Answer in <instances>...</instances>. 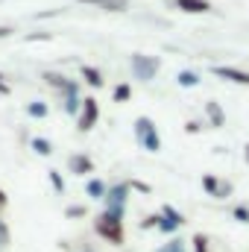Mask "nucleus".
<instances>
[{
	"label": "nucleus",
	"mask_w": 249,
	"mask_h": 252,
	"mask_svg": "<svg viewBox=\"0 0 249 252\" xmlns=\"http://www.w3.org/2000/svg\"><path fill=\"white\" fill-rule=\"evenodd\" d=\"M94 229H97V235L103 238V241H109V244H115V247H124L126 241V232H124V217H118V214H109V211H103L97 220H94Z\"/></svg>",
	"instance_id": "1"
},
{
	"label": "nucleus",
	"mask_w": 249,
	"mask_h": 252,
	"mask_svg": "<svg viewBox=\"0 0 249 252\" xmlns=\"http://www.w3.org/2000/svg\"><path fill=\"white\" fill-rule=\"evenodd\" d=\"M135 141L147 153H158L161 150V135H158V129H156V124L150 118H138L135 121Z\"/></svg>",
	"instance_id": "2"
},
{
	"label": "nucleus",
	"mask_w": 249,
	"mask_h": 252,
	"mask_svg": "<svg viewBox=\"0 0 249 252\" xmlns=\"http://www.w3.org/2000/svg\"><path fill=\"white\" fill-rule=\"evenodd\" d=\"M132 76L135 79H141V82H150V79H156V73H158V56H144V53H135L132 56Z\"/></svg>",
	"instance_id": "3"
},
{
	"label": "nucleus",
	"mask_w": 249,
	"mask_h": 252,
	"mask_svg": "<svg viewBox=\"0 0 249 252\" xmlns=\"http://www.w3.org/2000/svg\"><path fill=\"white\" fill-rule=\"evenodd\" d=\"M129 182H118V185H112L109 193H106V211L109 214H118V217H124L126 214V202H129Z\"/></svg>",
	"instance_id": "4"
},
{
	"label": "nucleus",
	"mask_w": 249,
	"mask_h": 252,
	"mask_svg": "<svg viewBox=\"0 0 249 252\" xmlns=\"http://www.w3.org/2000/svg\"><path fill=\"white\" fill-rule=\"evenodd\" d=\"M97 118H100V106H97V100H94V97H85V100H82V112H79V132L94 129Z\"/></svg>",
	"instance_id": "5"
},
{
	"label": "nucleus",
	"mask_w": 249,
	"mask_h": 252,
	"mask_svg": "<svg viewBox=\"0 0 249 252\" xmlns=\"http://www.w3.org/2000/svg\"><path fill=\"white\" fill-rule=\"evenodd\" d=\"M211 73L226 79V82H235V85H247L249 88V73L247 70H238V67H229V64H211Z\"/></svg>",
	"instance_id": "6"
},
{
	"label": "nucleus",
	"mask_w": 249,
	"mask_h": 252,
	"mask_svg": "<svg viewBox=\"0 0 249 252\" xmlns=\"http://www.w3.org/2000/svg\"><path fill=\"white\" fill-rule=\"evenodd\" d=\"M173 6L182 9V12H187V15H205V12L214 9L208 0H173Z\"/></svg>",
	"instance_id": "7"
},
{
	"label": "nucleus",
	"mask_w": 249,
	"mask_h": 252,
	"mask_svg": "<svg viewBox=\"0 0 249 252\" xmlns=\"http://www.w3.org/2000/svg\"><path fill=\"white\" fill-rule=\"evenodd\" d=\"M205 118H208V124L214 126V129H223V126H226V112H223V106L214 103V100L205 103Z\"/></svg>",
	"instance_id": "8"
},
{
	"label": "nucleus",
	"mask_w": 249,
	"mask_h": 252,
	"mask_svg": "<svg viewBox=\"0 0 249 252\" xmlns=\"http://www.w3.org/2000/svg\"><path fill=\"white\" fill-rule=\"evenodd\" d=\"M70 173H76V176H85V173H91L94 170V161L88 158V156H82V153H76V156H70Z\"/></svg>",
	"instance_id": "9"
},
{
	"label": "nucleus",
	"mask_w": 249,
	"mask_h": 252,
	"mask_svg": "<svg viewBox=\"0 0 249 252\" xmlns=\"http://www.w3.org/2000/svg\"><path fill=\"white\" fill-rule=\"evenodd\" d=\"M79 73H82V79H85L91 88H103V73H100L97 67H91V64H82V67H79Z\"/></svg>",
	"instance_id": "10"
},
{
	"label": "nucleus",
	"mask_w": 249,
	"mask_h": 252,
	"mask_svg": "<svg viewBox=\"0 0 249 252\" xmlns=\"http://www.w3.org/2000/svg\"><path fill=\"white\" fill-rule=\"evenodd\" d=\"M85 193H88L91 199H106V193H109V185H106L103 179H88V185H85Z\"/></svg>",
	"instance_id": "11"
},
{
	"label": "nucleus",
	"mask_w": 249,
	"mask_h": 252,
	"mask_svg": "<svg viewBox=\"0 0 249 252\" xmlns=\"http://www.w3.org/2000/svg\"><path fill=\"white\" fill-rule=\"evenodd\" d=\"M79 3H88V6H100L106 12H124L126 0H79Z\"/></svg>",
	"instance_id": "12"
},
{
	"label": "nucleus",
	"mask_w": 249,
	"mask_h": 252,
	"mask_svg": "<svg viewBox=\"0 0 249 252\" xmlns=\"http://www.w3.org/2000/svg\"><path fill=\"white\" fill-rule=\"evenodd\" d=\"M220 182H223V179H217L214 173H205V176H202V190H205L208 196L217 199V193H220Z\"/></svg>",
	"instance_id": "13"
},
{
	"label": "nucleus",
	"mask_w": 249,
	"mask_h": 252,
	"mask_svg": "<svg viewBox=\"0 0 249 252\" xmlns=\"http://www.w3.org/2000/svg\"><path fill=\"white\" fill-rule=\"evenodd\" d=\"M176 82H179L182 88H193V85H199V73H196V70H179Z\"/></svg>",
	"instance_id": "14"
},
{
	"label": "nucleus",
	"mask_w": 249,
	"mask_h": 252,
	"mask_svg": "<svg viewBox=\"0 0 249 252\" xmlns=\"http://www.w3.org/2000/svg\"><path fill=\"white\" fill-rule=\"evenodd\" d=\"M64 112H67V115H79V112H82V100H79V94L64 97Z\"/></svg>",
	"instance_id": "15"
},
{
	"label": "nucleus",
	"mask_w": 249,
	"mask_h": 252,
	"mask_svg": "<svg viewBox=\"0 0 249 252\" xmlns=\"http://www.w3.org/2000/svg\"><path fill=\"white\" fill-rule=\"evenodd\" d=\"M32 150H35L38 156H50V153H53V147H50L47 138H32Z\"/></svg>",
	"instance_id": "16"
},
{
	"label": "nucleus",
	"mask_w": 249,
	"mask_h": 252,
	"mask_svg": "<svg viewBox=\"0 0 249 252\" xmlns=\"http://www.w3.org/2000/svg\"><path fill=\"white\" fill-rule=\"evenodd\" d=\"M190 247H193V252H208V235L196 232V235H193V241H190Z\"/></svg>",
	"instance_id": "17"
},
{
	"label": "nucleus",
	"mask_w": 249,
	"mask_h": 252,
	"mask_svg": "<svg viewBox=\"0 0 249 252\" xmlns=\"http://www.w3.org/2000/svg\"><path fill=\"white\" fill-rule=\"evenodd\" d=\"M47 176H50V185H53V190L56 193H64V179L59 170H47Z\"/></svg>",
	"instance_id": "18"
},
{
	"label": "nucleus",
	"mask_w": 249,
	"mask_h": 252,
	"mask_svg": "<svg viewBox=\"0 0 249 252\" xmlns=\"http://www.w3.org/2000/svg\"><path fill=\"white\" fill-rule=\"evenodd\" d=\"M158 252H185V241H182V238H170Z\"/></svg>",
	"instance_id": "19"
},
{
	"label": "nucleus",
	"mask_w": 249,
	"mask_h": 252,
	"mask_svg": "<svg viewBox=\"0 0 249 252\" xmlns=\"http://www.w3.org/2000/svg\"><path fill=\"white\" fill-rule=\"evenodd\" d=\"M129 97H132V88H129L126 82H121V85L115 88V103H126Z\"/></svg>",
	"instance_id": "20"
},
{
	"label": "nucleus",
	"mask_w": 249,
	"mask_h": 252,
	"mask_svg": "<svg viewBox=\"0 0 249 252\" xmlns=\"http://www.w3.org/2000/svg\"><path fill=\"white\" fill-rule=\"evenodd\" d=\"M27 112H30L32 118H47V106H44V103H38V100H35V103H30V106H27Z\"/></svg>",
	"instance_id": "21"
},
{
	"label": "nucleus",
	"mask_w": 249,
	"mask_h": 252,
	"mask_svg": "<svg viewBox=\"0 0 249 252\" xmlns=\"http://www.w3.org/2000/svg\"><path fill=\"white\" fill-rule=\"evenodd\" d=\"M12 244V235H9V226H6V220L0 217V250L3 247H9Z\"/></svg>",
	"instance_id": "22"
},
{
	"label": "nucleus",
	"mask_w": 249,
	"mask_h": 252,
	"mask_svg": "<svg viewBox=\"0 0 249 252\" xmlns=\"http://www.w3.org/2000/svg\"><path fill=\"white\" fill-rule=\"evenodd\" d=\"M232 214H235V220H238V223H249V205H235V211H232Z\"/></svg>",
	"instance_id": "23"
},
{
	"label": "nucleus",
	"mask_w": 249,
	"mask_h": 252,
	"mask_svg": "<svg viewBox=\"0 0 249 252\" xmlns=\"http://www.w3.org/2000/svg\"><path fill=\"white\" fill-rule=\"evenodd\" d=\"M158 220H161V214H150L141 220V229H158Z\"/></svg>",
	"instance_id": "24"
},
{
	"label": "nucleus",
	"mask_w": 249,
	"mask_h": 252,
	"mask_svg": "<svg viewBox=\"0 0 249 252\" xmlns=\"http://www.w3.org/2000/svg\"><path fill=\"white\" fill-rule=\"evenodd\" d=\"M129 188L138 190V193H153V188H150L147 182H141V179H129Z\"/></svg>",
	"instance_id": "25"
},
{
	"label": "nucleus",
	"mask_w": 249,
	"mask_h": 252,
	"mask_svg": "<svg viewBox=\"0 0 249 252\" xmlns=\"http://www.w3.org/2000/svg\"><path fill=\"white\" fill-rule=\"evenodd\" d=\"M232 182H220V193H217V199H229L232 196Z\"/></svg>",
	"instance_id": "26"
},
{
	"label": "nucleus",
	"mask_w": 249,
	"mask_h": 252,
	"mask_svg": "<svg viewBox=\"0 0 249 252\" xmlns=\"http://www.w3.org/2000/svg\"><path fill=\"white\" fill-rule=\"evenodd\" d=\"M64 214H67V217H85V205H70Z\"/></svg>",
	"instance_id": "27"
},
{
	"label": "nucleus",
	"mask_w": 249,
	"mask_h": 252,
	"mask_svg": "<svg viewBox=\"0 0 249 252\" xmlns=\"http://www.w3.org/2000/svg\"><path fill=\"white\" fill-rule=\"evenodd\" d=\"M185 132H187V135H196V132H202V124H199V121H187Z\"/></svg>",
	"instance_id": "28"
},
{
	"label": "nucleus",
	"mask_w": 249,
	"mask_h": 252,
	"mask_svg": "<svg viewBox=\"0 0 249 252\" xmlns=\"http://www.w3.org/2000/svg\"><path fill=\"white\" fill-rule=\"evenodd\" d=\"M9 32H15V30H9V27H0V38H6Z\"/></svg>",
	"instance_id": "29"
},
{
	"label": "nucleus",
	"mask_w": 249,
	"mask_h": 252,
	"mask_svg": "<svg viewBox=\"0 0 249 252\" xmlns=\"http://www.w3.org/2000/svg\"><path fill=\"white\" fill-rule=\"evenodd\" d=\"M3 205H6V193L0 190V208H3Z\"/></svg>",
	"instance_id": "30"
},
{
	"label": "nucleus",
	"mask_w": 249,
	"mask_h": 252,
	"mask_svg": "<svg viewBox=\"0 0 249 252\" xmlns=\"http://www.w3.org/2000/svg\"><path fill=\"white\" fill-rule=\"evenodd\" d=\"M244 156H247V164H249V144L244 147Z\"/></svg>",
	"instance_id": "31"
},
{
	"label": "nucleus",
	"mask_w": 249,
	"mask_h": 252,
	"mask_svg": "<svg viewBox=\"0 0 249 252\" xmlns=\"http://www.w3.org/2000/svg\"><path fill=\"white\" fill-rule=\"evenodd\" d=\"M82 252H94V250H91V247H85V250H82Z\"/></svg>",
	"instance_id": "32"
},
{
	"label": "nucleus",
	"mask_w": 249,
	"mask_h": 252,
	"mask_svg": "<svg viewBox=\"0 0 249 252\" xmlns=\"http://www.w3.org/2000/svg\"><path fill=\"white\" fill-rule=\"evenodd\" d=\"M0 82H3V73H0Z\"/></svg>",
	"instance_id": "33"
}]
</instances>
